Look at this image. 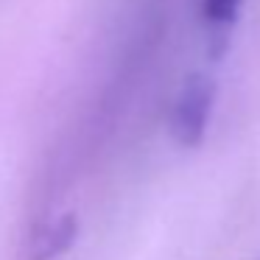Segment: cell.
Masks as SVG:
<instances>
[{
    "instance_id": "7a4b0ae2",
    "label": "cell",
    "mask_w": 260,
    "mask_h": 260,
    "mask_svg": "<svg viewBox=\"0 0 260 260\" xmlns=\"http://www.w3.org/2000/svg\"><path fill=\"white\" fill-rule=\"evenodd\" d=\"M238 12H241V0H202V17L215 53L226 45V34L235 25Z\"/></svg>"
},
{
    "instance_id": "6da1fadb",
    "label": "cell",
    "mask_w": 260,
    "mask_h": 260,
    "mask_svg": "<svg viewBox=\"0 0 260 260\" xmlns=\"http://www.w3.org/2000/svg\"><path fill=\"white\" fill-rule=\"evenodd\" d=\"M210 101H213V87L202 76L190 79L182 87L176 107H174V118H171L174 135L182 146L202 140V132L207 126V115H210Z\"/></svg>"
}]
</instances>
